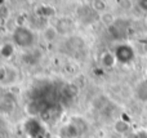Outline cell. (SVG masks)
<instances>
[{
    "label": "cell",
    "mask_w": 147,
    "mask_h": 138,
    "mask_svg": "<svg viewBox=\"0 0 147 138\" xmlns=\"http://www.w3.org/2000/svg\"><path fill=\"white\" fill-rule=\"evenodd\" d=\"M3 4H4V1H0V5H3ZM0 8H1V7H0Z\"/></svg>",
    "instance_id": "obj_8"
},
{
    "label": "cell",
    "mask_w": 147,
    "mask_h": 138,
    "mask_svg": "<svg viewBox=\"0 0 147 138\" xmlns=\"http://www.w3.org/2000/svg\"><path fill=\"white\" fill-rule=\"evenodd\" d=\"M58 30H57V27H54V26H48V27H45L43 30V38L45 41H48V43H52V41H54L57 39V36H58Z\"/></svg>",
    "instance_id": "obj_2"
},
{
    "label": "cell",
    "mask_w": 147,
    "mask_h": 138,
    "mask_svg": "<svg viewBox=\"0 0 147 138\" xmlns=\"http://www.w3.org/2000/svg\"><path fill=\"white\" fill-rule=\"evenodd\" d=\"M146 23H147V17H146Z\"/></svg>",
    "instance_id": "obj_9"
},
{
    "label": "cell",
    "mask_w": 147,
    "mask_h": 138,
    "mask_svg": "<svg viewBox=\"0 0 147 138\" xmlns=\"http://www.w3.org/2000/svg\"><path fill=\"white\" fill-rule=\"evenodd\" d=\"M92 8L97 12H105L106 10V3L101 1V0H94V1H92Z\"/></svg>",
    "instance_id": "obj_6"
},
{
    "label": "cell",
    "mask_w": 147,
    "mask_h": 138,
    "mask_svg": "<svg viewBox=\"0 0 147 138\" xmlns=\"http://www.w3.org/2000/svg\"><path fill=\"white\" fill-rule=\"evenodd\" d=\"M0 53H1L4 57H10L13 53H14V46H13L12 44L5 43L4 45L1 46V49H0Z\"/></svg>",
    "instance_id": "obj_5"
},
{
    "label": "cell",
    "mask_w": 147,
    "mask_h": 138,
    "mask_svg": "<svg viewBox=\"0 0 147 138\" xmlns=\"http://www.w3.org/2000/svg\"><path fill=\"white\" fill-rule=\"evenodd\" d=\"M13 40L16 41L17 45L22 46V48H27V46L32 45L34 43V34L28 28L20 26L16 28L14 34H13Z\"/></svg>",
    "instance_id": "obj_1"
},
{
    "label": "cell",
    "mask_w": 147,
    "mask_h": 138,
    "mask_svg": "<svg viewBox=\"0 0 147 138\" xmlns=\"http://www.w3.org/2000/svg\"><path fill=\"white\" fill-rule=\"evenodd\" d=\"M114 129L116 133L124 134L129 131V124H128V121H125V120H116V123L114 124Z\"/></svg>",
    "instance_id": "obj_3"
},
{
    "label": "cell",
    "mask_w": 147,
    "mask_h": 138,
    "mask_svg": "<svg viewBox=\"0 0 147 138\" xmlns=\"http://www.w3.org/2000/svg\"><path fill=\"white\" fill-rule=\"evenodd\" d=\"M101 62L105 67H111V66H114L115 62H116V57H115L112 53H109V52H107V53H105L103 56H102Z\"/></svg>",
    "instance_id": "obj_4"
},
{
    "label": "cell",
    "mask_w": 147,
    "mask_h": 138,
    "mask_svg": "<svg viewBox=\"0 0 147 138\" xmlns=\"http://www.w3.org/2000/svg\"><path fill=\"white\" fill-rule=\"evenodd\" d=\"M101 20L102 22L105 23V25H111L112 21H114V18H112V14H110V13H103V14L101 15Z\"/></svg>",
    "instance_id": "obj_7"
}]
</instances>
